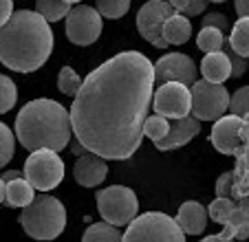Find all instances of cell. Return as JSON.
I'll return each mask as SVG.
<instances>
[{"label": "cell", "instance_id": "cell-14", "mask_svg": "<svg viewBox=\"0 0 249 242\" xmlns=\"http://www.w3.org/2000/svg\"><path fill=\"white\" fill-rule=\"evenodd\" d=\"M201 132V121L194 115H185L179 119H170V130L163 139L155 141L157 150H177L181 145L190 143Z\"/></svg>", "mask_w": 249, "mask_h": 242}, {"label": "cell", "instance_id": "cell-15", "mask_svg": "<svg viewBox=\"0 0 249 242\" xmlns=\"http://www.w3.org/2000/svg\"><path fill=\"white\" fill-rule=\"evenodd\" d=\"M231 238H249V196L236 198L234 209L223 223V231L216 236H207L205 242L231 240Z\"/></svg>", "mask_w": 249, "mask_h": 242}, {"label": "cell", "instance_id": "cell-21", "mask_svg": "<svg viewBox=\"0 0 249 242\" xmlns=\"http://www.w3.org/2000/svg\"><path fill=\"white\" fill-rule=\"evenodd\" d=\"M36 198V187L24 176L5 183V200L9 207H27Z\"/></svg>", "mask_w": 249, "mask_h": 242}, {"label": "cell", "instance_id": "cell-37", "mask_svg": "<svg viewBox=\"0 0 249 242\" xmlns=\"http://www.w3.org/2000/svg\"><path fill=\"white\" fill-rule=\"evenodd\" d=\"M14 14V0H0V27Z\"/></svg>", "mask_w": 249, "mask_h": 242}, {"label": "cell", "instance_id": "cell-35", "mask_svg": "<svg viewBox=\"0 0 249 242\" xmlns=\"http://www.w3.org/2000/svg\"><path fill=\"white\" fill-rule=\"evenodd\" d=\"M216 196H227V198H236L234 196V174L225 172L216 178Z\"/></svg>", "mask_w": 249, "mask_h": 242}, {"label": "cell", "instance_id": "cell-13", "mask_svg": "<svg viewBox=\"0 0 249 242\" xmlns=\"http://www.w3.org/2000/svg\"><path fill=\"white\" fill-rule=\"evenodd\" d=\"M240 128H243V117L240 115H221L214 119V128L210 132V143L225 156H236L240 148Z\"/></svg>", "mask_w": 249, "mask_h": 242}, {"label": "cell", "instance_id": "cell-1", "mask_svg": "<svg viewBox=\"0 0 249 242\" xmlns=\"http://www.w3.org/2000/svg\"><path fill=\"white\" fill-rule=\"evenodd\" d=\"M155 90V69L143 53L124 51L89 77L71 106V128L89 152L108 161L130 158L143 139Z\"/></svg>", "mask_w": 249, "mask_h": 242}, {"label": "cell", "instance_id": "cell-22", "mask_svg": "<svg viewBox=\"0 0 249 242\" xmlns=\"http://www.w3.org/2000/svg\"><path fill=\"white\" fill-rule=\"evenodd\" d=\"M227 44H230L238 55L249 57V16H238L236 24L231 27Z\"/></svg>", "mask_w": 249, "mask_h": 242}, {"label": "cell", "instance_id": "cell-40", "mask_svg": "<svg viewBox=\"0 0 249 242\" xmlns=\"http://www.w3.org/2000/svg\"><path fill=\"white\" fill-rule=\"evenodd\" d=\"M86 152H89V150H86L84 145L80 143V141H77V143L73 145V154H77V156H82V154H86Z\"/></svg>", "mask_w": 249, "mask_h": 242}, {"label": "cell", "instance_id": "cell-28", "mask_svg": "<svg viewBox=\"0 0 249 242\" xmlns=\"http://www.w3.org/2000/svg\"><path fill=\"white\" fill-rule=\"evenodd\" d=\"M170 130V119L168 117H161V115H155V117H146L143 121V135L155 143V141L163 139Z\"/></svg>", "mask_w": 249, "mask_h": 242}, {"label": "cell", "instance_id": "cell-39", "mask_svg": "<svg viewBox=\"0 0 249 242\" xmlns=\"http://www.w3.org/2000/svg\"><path fill=\"white\" fill-rule=\"evenodd\" d=\"M20 176H24V172H20V170H9V172H2V181H14V178H20Z\"/></svg>", "mask_w": 249, "mask_h": 242}, {"label": "cell", "instance_id": "cell-27", "mask_svg": "<svg viewBox=\"0 0 249 242\" xmlns=\"http://www.w3.org/2000/svg\"><path fill=\"white\" fill-rule=\"evenodd\" d=\"M80 86H82V77L71 66H64L60 70V75H57V88H60V93L66 95V97H75Z\"/></svg>", "mask_w": 249, "mask_h": 242}, {"label": "cell", "instance_id": "cell-3", "mask_svg": "<svg viewBox=\"0 0 249 242\" xmlns=\"http://www.w3.org/2000/svg\"><path fill=\"white\" fill-rule=\"evenodd\" d=\"M16 139L27 150H64L71 139V115L62 104L40 97L24 104L16 117Z\"/></svg>", "mask_w": 249, "mask_h": 242}, {"label": "cell", "instance_id": "cell-7", "mask_svg": "<svg viewBox=\"0 0 249 242\" xmlns=\"http://www.w3.org/2000/svg\"><path fill=\"white\" fill-rule=\"evenodd\" d=\"M97 209L106 223L115 227H126L139 211V203L130 187L110 185L97 191Z\"/></svg>", "mask_w": 249, "mask_h": 242}, {"label": "cell", "instance_id": "cell-24", "mask_svg": "<svg viewBox=\"0 0 249 242\" xmlns=\"http://www.w3.org/2000/svg\"><path fill=\"white\" fill-rule=\"evenodd\" d=\"M196 44L203 53L218 51L225 44V35H223V31L218 27H201V31L196 35Z\"/></svg>", "mask_w": 249, "mask_h": 242}, {"label": "cell", "instance_id": "cell-32", "mask_svg": "<svg viewBox=\"0 0 249 242\" xmlns=\"http://www.w3.org/2000/svg\"><path fill=\"white\" fill-rule=\"evenodd\" d=\"M227 110L234 112V115H249V86L238 88L234 95H230V106Z\"/></svg>", "mask_w": 249, "mask_h": 242}, {"label": "cell", "instance_id": "cell-19", "mask_svg": "<svg viewBox=\"0 0 249 242\" xmlns=\"http://www.w3.org/2000/svg\"><path fill=\"white\" fill-rule=\"evenodd\" d=\"M201 73H203V79L207 82H218L223 84L225 79L231 77V64H230V57L223 49L218 51H210L205 53L201 62Z\"/></svg>", "mask_w": 249, "mask_h": 242}, {"label": "cell", "instance_id": "cell-34", "mask_svg": "<svg viewBox=\"0 0 249 242\" xmlns=\"http://www.w3.org/2000/svg\"><path fill=\"white\" fill-rule=\"evenodd\" d=\"M223 51L227 53V57H230V64H231V77H240V75H245V70H247V57H243V55H238V53L234 51V49L227 44V40H225V44H223Z\"/></svg>", "mask_w": 249, "mask_h": 242}, {"label": "cell", "instance_id": "cell-33", "mask_svg": "<svg viewBox=\"0 0 249 242\" xmlns=\"http://www.w3.org/2000/svg\"><path fill=\"white\" fill-rule=\"evenodd\" d=\"M170 5L174 7V11H179L183 16H196V14H205L207 0H168Z\"/></svg>", "mask_w": 249, "mask_h": 242}, {"label": "cell", "instance_id": "cell-10", "mask_svg": "<svg viewBox=\"0 0 249 242\" xmlns=\"http://www.w3.org/2000/svg\"><path fill=\"white\" fill-rule=\"evenodd\" d=\"M172 11L174 7L168 0H148L137 14V31H139V35L146 42H150L152 47L168 49L170 44L163 40V22Z\"/></svg>", "mask_w": 249, "mask_h": 242}, {"label": "cell", "instance_id": "cell-18", "mask_svg": "<svg viewBox=\"0 0 249 242\" xmlns=\"http://www.w3.org/2000/svg\"><path fill=\"white\" fill-rule=\"evenodd\" d=\"M174 220L185 236H201L207 227V209L198 200H188L179 207V214Z\"/></svg>", "mask_w": 249, "mask_h": 242}, {"label": "cell", "instance_id": "cell-2", "mask_svg": "<svg viewBox=\"0 0 249 242\" xmlns=\"http://www.w3.org/2000/svg\"><path fill=\"white\" fill-rule=\"evenodd\" d=\"M53 51L49 22L31 9H20L0 27V62L16 73H31L44 66Z\"/></svg>", "mask_w": 249, "mask_h": 242}, {"label": "cell", "instance_id": "cell-36", "mask_svg": "<svg viewBox=\"0 0 249 242\" xmlns=\"http://www.w3.org/2000/svg\"><path fill=\"white\" fill-rule=\"evenodd\" d=\"M201 27H218L221 31H227V29H230V20L223 14H205Z\"/></svg>", "mask_w": 249, "mask_h": 242}, {"label": "cell", "instance_id": "cell-16", "mask_svg": "<svg viewBox=\"0 0 249 242\" xmlns=\"http://www.w3.org/2000/svg\"><path fill=\"white\" fill-rule=\"evenodd\" d=\"M234 174V196H249V115H243V128H240V148L236 152Z\"/></svg>", "mask_w": 249, "mask_h": 242}, {"label": "cell", "instance_id": "cell-38", "mask_svg": "<svg viewBox=\"0 0 249 242\" xmlns=\"http://www.w3.org/2000/svg\"><path fill=\"white\" fill-rule=\"evenodd\" d=\"M236 14L238 16H249V0H236Z\"/></svg>", "mask_w": 249, "mask_h": 242}, {"label": "cell", "instance_id": "cell-25", "mask_svg": "<svg viewBox=\"0 0 249 242\" xmlns=\"http://www.w3.org/2000/svg\"><path fill=\"white\" fill-rule=\"evenodd\" d=\"M95 240H104V242H115V240H122V233L115 225L110 223H95L90 225L89 229L84 231V242H95Z\"/></svg>", "mask_w": 249, "mask_h": 242}, {"label": "cell", "instance_id": "cell-8", "mask_svg": "<svg viewBox=\"0 0 249 242\" xmlns=\"http://www.w3.org/2000/svg\"><path fill=\"white\" fill-rule=\"evenodd\" d=\"M192 93V115L198 121H214L227 112L230 106V93L218 82H207V79H194L190 84Z\"/></svg>", "mask_w": 249, "mask_h": 242}, {"label": "cell", "instance_id": "cell-42", "mask_svg": "<svg viewBox=\"0 0 249 242\" xmlns=\"http://www.w3.org/2000/svg\"><path fill=\"white\" fill-rule=\"evenodd\" d=\"M207 2H225V0H207Z\"/></svg>", "mask_w": 249, "mask_h": 242}, {"label": "cell", "instance_id": "cell-20", "mask_svg": "<svg viewBox=\"0 0 249 242\" xmlns=\"http://www.w3.org/2000/svg\"><path fill=\"white\" fill-rule=\"evenodd\" d=\"M192 37V24L188 16L172 11L163 22V40L168 44H185Z\"/></svg>", "mask_w": 249, "mask_h": 242}, {"label": "cell", "instance_id": "cell-11", "mask_svg": "<svg viewBox=\"0 0 249 242\" xmlns=\"http://www.w3.org/2000/svg\"><path fill=\"white\" fill-rule=\"evenodd\" d=\"M102 35V16L89 5H80L66 14V37L77 47H89Z\"/></svg>", "mask_w": 249, "mask_h": 242}, {"label": "cell", "instance_id": "cell-5", "mask_svg": "<svg viewBox=\"0 0 249 242\" xmlns=\"http://www.w3.org/2000/svg\"><path fill=\"white\" fill-rule=\"evenodd\" d=\"M122 240H165V242H183L185 233L177 225V220L168 214L148 211L143 216H135L128 223V229L122 233Z\"/></svg>", "mask_w": 249, "mask_h": 242}, {"label": "cell", "instance_id": "cell-4", "mask_svg": "<svg viewBox=\"0 0 249 242\" xmlns=\"http://www.w3.org/2000/svg\"><path fill=\"white\" fill-rule=\"evenodd\" d=\"M20 225L24 233L36 240H53L66 227V209L55 196L44 194L22 207Z\"/></svg>", "mask_w": 249, "mask_h": 242}, {"label": "cell", "instance_id": "cell-12", "mask_svg": "<svg viewBox=\"0 0 249 242\" xmlns=\"http://www.w3.org/2000/svg\"><path fill=\"white\" fill-rule=\"evenodd\" d=\"M155 69V82H181V84H192L196 79V64L185 53H165L152 64Z\"/></svg>", "mask_w": 249, "mask_h": 242}, {"label": "cell", "instance_id": "cell-26", "mask_svg": "<svg viewBox=\"0 0 249 242\" xmlns=\"http://www.w3.org/2000/svg\"><path fill=\"white\" fill-rule=\"evenodd\" d=\"M95 9L99 11L102 18L117 20V18H122V16L128 14V9H130V0H97Z\"/></svg>", "mask_w": 249, "mask_h": 242}, {"label": "cell", "instance_id": "cell-41", "mask_svg": "<svg viewBox=\"0 0 249 242\" xmlns=\"http://www.w3.org/2000/svg\"><path fill=\"white\" fill-rule=\"evenodd\" d=\"M2 200H5V181L0 178V203H2Z\"/></svg>", "mask_w": 249, "mask_h": 242}, {"label": "cell", "instance_id": "cell-17", "mask_svg": "<svg viewBox=\"0 0 249 242\" xmlns=\"http://www.w3.org/2000/svg\"><path fill=\"white\" fill-rule=\"evenodd\" d=\"M108 174V165H106V158H102L99 154L86 152L77 158L75 168H73V176L80 183L82 187H97L104 183Z\"/></svg>", "mask_w": 249, "mask_h": 242}, {"label": "cell", "instance_id": "cell-6", "mask_svg": "<svg viewBox=\"0 0 249 242\" xmlns=\"http://www.w3.org/2000/svg\"><path fill=\"white\" fill-rule=\"evenodd\" d=\"M24 178L38 191L55 190L64 178V161L51 148L31 150L24 163Z\"/></svg>", "mask_w": 249, "mask_h": 242}, {"label": "cell", "instance_id": "cell-23", "mask_svg": "<svg viewBox=\"0 0 249 242\" xmlns=\"http://www.w3.org/2000/svg\"><path fill=\"white\" fill-rule=\"evenodd\" d=\"M71 7L73 5L66 2V0H36V11H38L47 22H57V20L66 18Z\"/></svg>", "mask_w": 249, "mask_h": 242}, {"label": "cell", "instance_id": "cell-9", "mask_svg": "<svg viewBox=\"0 0 249 242\" xmlns=\"http://www.w3.org/2000/svg\"><path fill=\"white\" fill-rule=\"evenodd\" d=\"M152 108L157 115L168 119H179L192 110V93L188 84L181 82H163L157 90H152Z\"/></svg>", "mask_w": 249, "mask_h": 242}, {"label": "cell", "instance_id": "cell-30", "mask_svg": "<svg viewBox=\"0 0 249 242\" xmlns=\"http://www.w3.org/2000/svg\"><path fill=\"white\" fill-rule=\"evenodd\" d=\"M236 205V198H227V196H216V200H212L210 207H207V216H210L214 223L223 225L227 220V216L231 214Z\"/></svg>", "mask_w": 249, "mask_h": 242}, {"label": "cell", "instance_id": "cell-29", "mask_svg": "<svg viewBox=\"0 0 249 242\" xmlns=\"http://www.w3.org/2000/svg\"><path fill=\"white\" fill-rule=\"evenodd\" d=\"M16 99H18L16 82L0 73V115H2V112H9L11 108L16 106Z\"/></svg>", "mask_w": 249, "mask_h": 242}, {"label": "cell", "instance_id": "cell-31", "mask_svg": "<svg viewBox=\"0 0 249 242\" xmlns=\"http://www.w3.org/2000/svg\"><path fill=\"white\" fill-rule=\"evenodd\" d=\"M14 150H16V135L9 130V126H5L0 121V170L14 158Z\"/></svg>", "mask_w": 249, "mask_h": 242}, {"label": "cell", "instance_id": "cell-43", "mask_svg": "<svg viewBox=\"0 0 249 242\" xmlns=\"http://www.w3.org/2000/svg\"><path fill=\"white\" fill-rule=\"evenodd\" d=\"M66 2H71V5H73V2H82V0H66Z\"/></svg>", "mask_w": 249, "mask_h": 242}]
</instances>
